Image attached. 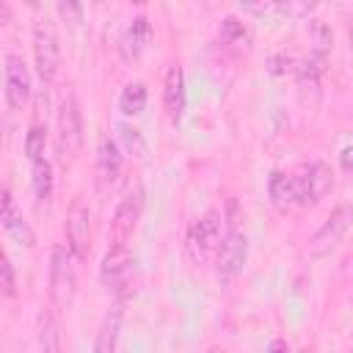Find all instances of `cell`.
<instances>
[{"mask_svg": "<svg viewBox=\"0 0 353 353\" xmlns=\"http://www.w3.org/2000/svg\"><path fill=\"white\" fill-rule=\"evenodd\" d=\"M3 63H6L3 66L6 102H8L11 110H22L28 105V99H30V91H33V85H30V69L22 61V55H14V52H8Z\"/></svg>", "mask_w": 353, "mask_h": 353, "instance_id": "cell-6", "label": "cell"}, {"mask_svg": "<svg viewBox=\"0 0 353 353\" xmlns=\"http://www.w3.org/2000/svg\"><path fill=\"white\" fill-rule=\"evenodd\" d=\"M119 171H121V146L110 135H102L99 146H97V176H99V185L102 188L113 185Z\"/></svg>", "mask_w": 353, "mask_h": 353, "instance_id": "cell-15", "label": "cell"}, {"mask_svg": "<svg viewBox=\"0 0 353 353\" xmlns=\"http://www.w3.org/2000/svg\"><path fill=\"white\" fill-rule=\"evenodd\" d=\"M58 312H41L39 314V347L44 353H58L63 347L61 342V325H58Z\"/></svg>", "mask_w": 353, "mask_h": 353, "instance_id": "cell-19", "label": "cell"}, {"mask_svg": "<svg viewBox=\"0 0 353 353\" xmlns=\"http://www.w3.org/2000/svg\"><path fill=\"white\" fill-rule=\"evenodd\" d=\"M130 3H138V6H143V3H146V0H130Z\"/></svg>", "mask_w": 353, "mask_h": 353, "instance_id": "cell-34", "label": "cell"}, {"mask_svg": "<svg viewBox=\"0 0 353 353\" xmlns=\"http://www.w3.org/2000/svg\"><path fill=\"white\" fill-rule=\"evenodd\" d=\"M33 63L44 83L55 80L58 66H61V39L50 17H39L33 22Z\"/></svg>", "mask_w": 353, "mask_h": 353, "instance_id": "cell-3", "label": "cell"}, {"mask_svg": "<svg viewBox=\"0 0 353 353\" xmlns=\"http://www.w3.org/2000/svg\"><path fill=\"white\" fill-rule=\"evenodd\" d=\"M83 149V113L74 91H66L58 105L55 119V154L63 168H69Z\"/></svg>", "mask_w": 353, "mask_h": 353, "instance_id": "cell-1", "label": "cell"}, {"mask_svg": "<svg viewBox=\"0 0 353 353\" xmlns=\"http://www.w3.org/2000/svg\"><path fill=\"white\" fill-rule=\"evenodd\" d=\"M185 74L179 63H171L165 72V83H163V105H165V116L171 124H179L185 116Z\"/></svg>", "mask_w": 353, "mask_h": 353, "instance_id": "cell-13", "label": "cell"}, {"mask_svg": "<svg viewBox=\"0 0 353 353\" xmlns=\"http://www.w3.org/2000/svg\"><path fill=\"white\" fill-rule=\"evenodd\" d=\"M240 6H243V11L259 17V14H265V11L273 6V0H240Z\"/></svg>", "mask_w": 353, "mask_h": 353, "instance_id": "cell-30", "label": "cell"}, {"mask_svg": "<svg viewBox=\"0 0 353 353\" xmlns=\"http://www.w3.org/2000/svg\"><path fill=\"white\" fill-rule=\"evenodd\" d=\"M0 287H3V295L6 298H14L17 295V279H14V265H11L8 254L0 256Z\"/></svg>", "mask_w": 353, "mask_h": 353, "instance_id": "cell-29", "label": "cell"}, {"mask_svg": "<svg viewBox=\"0 0 353 353\" xmlns=\"http://www.w3.org/2000/svg\"><path fill=\"white\" fill-rule=\"evenodd\" d=\"M146 108V85L143 83H127L119 94V110L124 116H138Z\"/></svg>", "mask_w": 353, "mask_h": 353, "instance_id": "cell-20", "label": "cell"}, {"mask_svg": "<svg viewBox=\"0 0 353 353\" xmlns=\"http://www.w3.org/2000/svg\"><path fill=\"white\" fill-rule=\"evenodd\" d=\"M273 6L281 17L301 19V17H309L317 8V0H273Z\"/></svg>", "mask_w": 353, "mask_h": 353, "instance_id": "cell-26", "label": "cell"}, {"mask_svg": "<svg viewBox=\"0 0 353 353\" xmlns=\"http://www.w3.org/2000/svg\"><path fill=\"white\" fill-rule=\"evenodd\" d=\"M141 210H143V193L141 188H130L124 193V199L116 204L113 210V218H110V245H127L130 237L135 234L138 229V221H141Z\"/></svg>", "mask_w": 353, "mask_h": 353, "instance_id": "cell-5", "label": "cell"}, {"mask_svg": "<svg viewBox=\"0 0 353 353\" xmlns=\"http://www.w3.org/2000/svg\"><path fill=\"white\" fill-rule=\"evenodd\" d=\"M0 221H3L6 234H8L14 243H19V245H25V248H33V245H36V234H33V229L28 226V221L22 218V210L17 207V201H14V196H11L8 188H3Z\"/></svg>", "mask_w": 353, "mask_h": 353, "instance_id": "cell-12", "label": "cell"}, {"mask_svg": "<svg viewBox=\"0 0 353 353\" xmlns=\"http://www.w3.org/2000/svg\"><path fill=\"white\" fill-rule=\"evenodd\" d=\"M44 146H47V124L33 121L28 127V135H25V157L30 163L39 160V157H44Z\"/></svg>", "mask_w": 353, "mask_h": 353, "instance_id": "cell-23", "label": "cell"}, {"mask_svg": "<svg viewBox=\"0 0 353 353\" xmlns=\"http://www.w3.org/2000/svg\"><path fill=\"white\" fill-rule=\"evenodd\" d=\"M350 223H353V207H347V204L334 207V210L328 212V218L323 221V226L314 232L309 251H312L314 256L328 254L331 248H336V245H339V240L345 237V232L350 229Z\"/></svg>", "mask_w": 353, "mask_h": 353, "instance_id": "cell-9", "label": "cell"}, {"mask_svg": "<svg viewBox=\"0 0 353 353\" xmlns=\"http://www.w3.org/2000/svg\"><path fill=\"white\" fill-rule=\"evenodd\" d=\"M218 36H221V41H226V44H237V41L245 39V25H243L237 17H223L221 25H218Z\"/></svg>", "mask_w": 353, "mask_h": 353, "instance_id": "cell-28", "label": "cell"}, {"mask_svg": "<svg viewBox=\"0 0 353 353\" xmlns=\"http://www.w3.org/2000/svg\"><path fill=\"white\" fill-rule=\"evenodd\" d=\"M309 41H312V50H309V52L328 58V55H331V44H334V33H331V28H328L325 22L314 19V22H312V30H309Z\"/></svg>", "mask_w": 353, "mask_h": 353, "instance_id": "cell-24", "label": "cell"}, {"mask_svg": "<svg viewBox=\"0 0 353 353\" xmlns=\"http://www.w3.org/2000/svg\"><path fill=\"white\" fill-rule=\"evenodd\" d=\"M268 196H270V201H273V207H276L279 212H287L290 207H295V204H298L295 176H290V174H284V171L276 168V171L268 176Z\"/></svg>", "mask_w": 353, "mask_h": 353, "instance_id": "cell-18", "label": "cell"}, {"mask_svg": "<svg viewBox=\"0 0 353 353\" xmlns=\"http://www.w3.org/2000/svg\"><path fill=\"white\" fill-rule=\"evenodd\" d=\"M55 8L66 28H77L83 22V0H55Z\"/></svg>", "mask_w": 353, "mask_h": 353, "instance_id": "cell-27", "label": "cell"}, {"mask_svg": "<svg viewBox=\"0 0 353 353\" xmlns=\"http://www.w3.org/2000/svg\"><path fill=\"white\" fill-rule=\"evenodd\" d=\"M132 254L127 245H110V251L105 254L102 265H99V281L105 287H121V281L130 276L132 270Z\"/></svg>", "mask_w": 353, "mask_h": 353, "instance_id": "cell-14", "label": "cell"}, {"mask_svg": "<svg viewBox=\"0 0 353 353\" xmlns=\"http://www.w3.org/2000/svg\"><path fill=\"white\" fill-rule=\"evenodd\" d=\"M66 245L80 262L91 254V212L83 199H74L66 210Z\"/></svg>", "mask_w": 353, "mask_h": 353, "instance_id": "cell-8", "label": "cell"}, {"mask_svg": "<svg viewBox=\"0 0 353 353\" xmlns=\"http://www.w3.org/2000/svg\"><path fill=\"white\" fill-rule=\"evenodd\" d=\"M116 130H119V143H121V149L127 154H135V157H143L146 154V138H143V132L138 127L121 121Z\"/></svg>", "mask_w": 353, "mask_h": 353, "instance_id": "cell-22", "label": "cell"}, {"mask_svg": "<svg viewBox=\"0 0 353 353\" xmlns=\"http://www.w3.org/2000/svg\"><path fill=\"white\" fill-rule=\"evenodd\" d=\"M221 226H223V212L221 210H207L201 218H196L190 223L188 237H185V251H188L190 262L201 265V262L210 259L212 251H218Z\"/></svg>", "mask_w": 353, "mask_h": 353, "instance_id": "cell-4", "label": "cell"}, {"mask_svg": "<svg viewBox=\"0 0 353 353\" xmlns=\"http://www.w3.org/2000/svg\"><path fill=\"white\" fill-rule=\"evenodd\" d=\"M121 317H124V301H116L102 325H99V334H97V342H94V353H113L116 345H119V334H121Z\"/></svg>", "mask_w": 353, "mask_h": 353, "instance_id": "cell-17", "label": "cell"}, {"mask_svg": "<svg viewBox=\"0 0 353 353\" xmlns=\"http://www.w3.org/2000/svg\"><path fill=\"white\" fill-rule=\"evenodd\" d=\"M30 182H33V193L39 201H50L52 196V163L47 157L33 160V171H30Z\"/></svg>", "mask_w": 353, "mask_h": 353, "instance_id": "cell-21", "label": "cell"}, {"mask_svg": "<svg viewBox=\"0 0 353 353\" xmlns=\"http://www.w3.org/2000/svg\"><path fill=\"white\" fill-rule=\"evenodd\" d=\"M295 69H298V61H295L292 52H273V55H268V61H265V72L273 74V77L295 74Z\"/></svg>", "mask_w": 353, "mask_h": 353, "instance_id": "cell-25", "label": "cell"}, {"mask_svg": "<svg viewBox=\"0 0 353 353\" xmlns=\"http://www.w3.org/2000/svg\"><path fill=\"white\" fill-rule=\"evenodd\" d=\"M74 251L69 245H55L50 254V303L58 314L69 312L77 292V270Z\"/></svg>", "mask_w": 353, "mask_h": 353, "instance_id": "cell-2", "label": "cell"}, {"mask_svg": "<svg viewBox=\"0 0 353 353\" xmlns=\"http://www.w3.org/2000/svg\"><path fill=\"white\" fill-rule=\"evenodd\" d=\"M25 6H30V8H39V0H25Z\"/></svg>", "mask_w": 353, "mask_h": 353, "instance_id": "cell-33", "label": "cell"}, {"mask_svg": "<svg viewBox=\"0 0 353 353\" xmlns=\"http://www.w3.org/2000/svg\"><path fill=\"white\" fill-rule=\"evenodd\" d=\"M245 256H248V240H245V234L240 229H226V234L221 237L218 251H215L218 279L221 281H232L243 270Z\"/></svg>", "mask_w": 353, "mask_h": 353, "instance_id": "cell-7", "label": "cell"}, {"mask_svg": "<svg viewBox=\"0 0 353 353\" xmlns=\"http://www.w3.org/2000/svg\"><path fill=\"white\" fill-rule=\"evenodd\" d=\"M339 165H342V171L353 174V143H350V146H345V149L339 152Z\"/></svg>", "mask_w": 353, "mask_h": 353, "instance_id": "cell-31", "label": "cell"}, {"mask_svg": "<svg viewBox=\"0 0 353 353\" xmlns=\"http://www.w3.org/2000/svg\"><path fill=\"white\" fill-rule=\"evenodd\" d=\"M325 63H328V58H325V55H314V52H309V55L298 63L295 77H298V88H301L303 97L312 94V99H314V97L320 94V83H323V74H325Z\"/></svg>", "mask_w": 353, "mask_h": 353, "instance_id": "cell-16", "label": "cell"}, {"mask_svg": "<svg viewBox=\"0 0 353 353\" xmlns=\"http://www.w3.org/2000/svg\"><path fill=\"white\" fill-rule=\"evenodd\" d=\"M331 188H334V174H331V168H328L323 160L312 163L309 168H303V171L295 176L298 204H314V201H320Z\"/></svg>", "mask_w": 353, "mask_h": 353, "instance_id": "cell-10", "label": "cell"}, {"mask_svg": "<svg viewBox=\"0 0 353 353\" xmlns=\"http://www.w3.org/2000/svg\"><path fill=\"white\" fill-rule=\"evenodd\" d=\"M152 44V25L146 17H135L119 36V55L124 63H135Z\"/></svg>", "mask_w": 353, "mask_h": 353, "instance_id": "cell-11", "label": "cell"}, {"mask_svg": "<svg viewBox=\"0 0 353 353\" xmlns=\"http://www.w3.org/2000/svg\"><path fill=\"white\" fill-rule=\"evenodd\" d=\"M268 350H287V342H284V339H273V342L268 345Z\"/></svg>", "mask_w": 353, "mask_h": 353, "instance_id": "cell-32", "label": "cell"}]
</instances>
